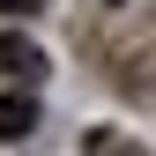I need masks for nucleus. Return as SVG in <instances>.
Here are the masks:
<instances>
[{
  "mask_svg": "<svg viewBox=\"0 0 156 156\" xmlns=\"http://www.w3.org/2000/svg\"><path fill=\"white\" fill-rule=\"evenodd\" d=\"M30 126H37V97L8 89V97H0V141H23Z\"/></svg>",
  "mask_w": 156,
  "mask_h": 156,
  "instance_id": "obj_1",
  "label": "nucleus"
},
{
  "mask_svg": "<svg viewBox=\"0 0 156 156\" xmlns=\"http://www.w3.org/2000/svg\"><path fill=\"white\" fill-rule=\"evenodd\" d=\"M0 74H45V52H37L30 37H15V30H0Z\"/></svg>",
  "mask_w": 156,
  "mask_h": 156,
  "instance_id": "obj_2",
  "label": "nucleus"
},
{
  "mask_svg": "<svg viewBox=\"0 0 156 156\" xmlns=\"http://www.w3.org/2000/svg\"><path fill=\"white\" fill-rule=\"evenodd\" d=\"M89 156H141V149L119 141V134H89Z\"/></svg>",
  "mask_w": 156,
  "mask_h": 156,
  "instance_id": "obj_3",
  "label": "nucleus"
},
{
  "mask_svg": "<svg viewBox=\"0 0 156 156\" xmlns=\"http://www.w3.org/2000/svg\"><path fill=\"white\" fill-rule=\"evenodd\" d=\"M0 8H30V0H0Z\"/></svg>",
  "mask_w": 156,
  "mask_h": 156,
  "instance_id": "obj_4",
  "label": "nucleus"
}]
</instances>
